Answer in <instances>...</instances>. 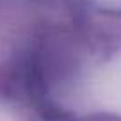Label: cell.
Wrapping results in <instances>:
<instances>
[{
  "mask_svg": "<svg viewBox=\"0 0 121 121\" xmlns=\"http://www.w3.org/2000/svg\"><path fill=\"white\" fill-rule=\"evenodd\" d=\"M100 93L107 100L121 105V57L114 59L102 69L98 78Z\"/></svg>",
  "mask_w": 121,
  "mask_h": 121,
  "instance_id": "6da1fadb",
  "label": "cell"
}]
</instances>
